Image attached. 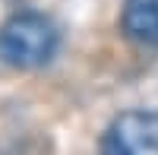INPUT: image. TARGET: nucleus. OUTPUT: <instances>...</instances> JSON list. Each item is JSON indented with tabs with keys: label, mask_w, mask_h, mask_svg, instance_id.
Returning a JSON list of instances; mask_svg holds the SVG:
<instances>
[{
	"label": "nucleus",
	"mask_w": 158,
	"mask_h": 155,
	"mask_svg": "<svg viewBox=\"0 0 158 155\" xmlns=\"http://www.w3.org/2000/svg\"><path fill=\"white\" fill-rule=\"evenodd\" d=\"M60 32L41 13H16L0 25V63L13 70H38L57 57Z\"/></svg>",
	"instance_id": "obj_1"
},
{
	"label": "nucleus",
	"mask_w": 158,
	"mask_h": 155,
	"mask_svg": "<svg viewBox=\"0 0 158 155\" xmlns=\"http://www.w3.org/2000/svg\"><path fill=\"white\" fill-rule=\"evenodd\" d=\"M98 155H158V111H127L101 136Z\"/></svg>",
	"instance_id": "obj_2"
},
{
	"label": "nucleus",
	"mask_w": 158,
	"mask_h": 155,
	"mask_svg": "<svg viewBox=\"0 0 158 155\" xmlns=\"http://www.w3.org/2000/svg\"><path fill=\"white\" fill-rule=\"evenodd\" d=\"M120 29L136 44H158V0H123Z\"/></svg>",
	"instance_id": "obj_3"
}]
</instances>
